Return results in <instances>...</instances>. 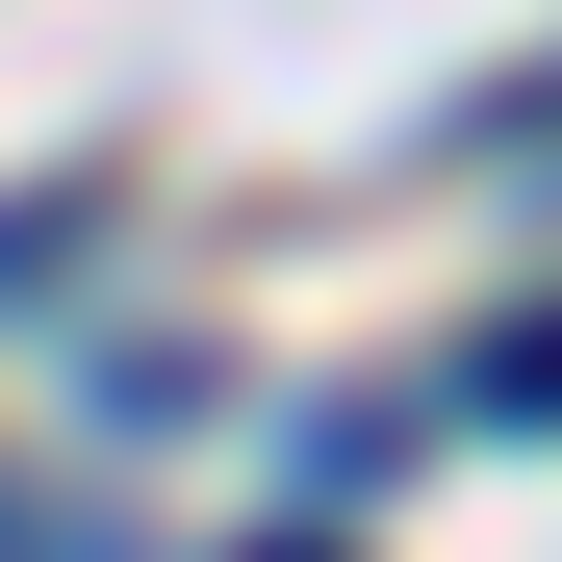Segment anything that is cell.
Listing matches in <instances>:
<instances>
[{"label": "cell", "instance_id": "1", "mask_svg": "<svg viewBox=\"0 0 562 562\" xmlns=\"http://www.w3.org/2000/svg\"><path fill=\"white\" fill-rule=\"evenodd\" d=\"M486 409H562V307H537V333H486Z\"/></svg>", "mask_w": 562, "mask_h": 562}, {"label": "cell", "instance_id": "2", "mask_svg": "<svg viewBox=\"0 0 562 562\" xmlns=\"http://www.w3.org/2000/svg\"><path fill=\"white\" fill-rule=\"evenodd\" d=\"M256 562H358V537H256Z\"/></svg>", "mask_w": 562, "mask_h": 562}]
</instances>
